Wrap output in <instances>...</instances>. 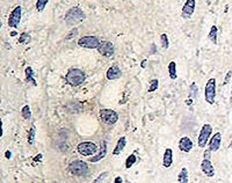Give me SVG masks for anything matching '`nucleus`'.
<instances>
[{"label": "nucleus", "instance_id": "nucleus-34", "mask_svg": "<svg viewBox=\"0 0 232 183\" xmlns=\"http://www.w3.org/2000/svg\"><path fill=\"white\" fill-rule=\"evenodd\" d=\"M210 153H212V152H211L210 150H207V151H205V152H204V154H203L204 159H208V160H210V158H211V157H210Z\"/></svg>", "mask_w": 232, "mask_h": 183}, {"label": "nucleus", "instance_id": "nucleus-3", "mask_svg": "<svg viewBox=\"0 0 232 183\" xmlns=\"http://www.w3.org/2000/svg\"><path fill=\"white\" fill-rule=\"evenodd\" d=\"M101 41L99 40L98 36H93V35H87V36H82L78 40V45L84 49H98Z\"/></svg>", "mask_w": 232, "mask_h": 183}, {"label": "nucleus", "instance_id": "nucleus-40", "mask_svg": "<svg viewBox=\"0 0 232 183\" xmlns=\"http://www.w3.org/2000/svg\"><path fill=\"white\" fill-rule=\"evenodd\" d=\"M178 183H179V182H178Z\"/></svg>", "mask_w": 232, "mask_h": 183}, {"label": "nucleus", "instance_id": "nucleus-32", "mask_svg": "<svg viewBox=\"0 0 232 183\" xmlns=\"http://www.w3.org/2000/svg\"><path fill=\"white\" fill-rule=\"evenodd\" d=\"M108 174H109L108 171H103V173H101V174L99 175V177H98V179L95 180L94 182H92V183H100V182H101V181H102V180H105V179H106L107 176H108Z\"/></svg>", "mask_w": 232, "mask_h": 183}, {"label": "nucleus", "instance_id": "nucleus-25", "mask_svg": "<svg viewBox=\"0 0 232 183\" xmlns=\"http://www.w3.org/2000/svg\"><path fill=\"white\" fill-rule=\"evenodd\" d=\"M159 87V80L158 79H152L150 81V86L147 88V93H153L155 90L158 89Z\"/></svg>", "mask_w": 232, "mask_h": 183}, {"label": "nucleus", "instance_id": "nucleus-27", "mask_svg": "<svg viewBox=\"0 0 232 183\" xmlns=\"http://www.w3.org/2000/svg\"><path fill=\"white\" fill-rule=\"evenodd\" d=\"M21 115H22V117L25 118V119H30V118H32V110H30V107L29 106L23 107L22 110H21Z\"/></svg>", "mask_w": 232, "mask_h": 183}, {"label": "nucleus", "instance_id": "nucleus-1", "mask_svg": "<svg viewBox=\"0 0 232 183\" xmlns=\"http://www.w3.org/2000/svg\"><path fill=\"white\" fill-rule=\"evenodd\" d=\"M86 19V14L85 12L82 11L79 6H74V7H71V8L65 13V17H64V21L67 26H72V27H76L78 23H80Z\"/></svg>", "mask_w": 232, "mask_h": 183}, {"label": "nucleus", "instance_id": "nucleus-37", "mask_svg": "<svg viewBox=\"0 0 232 183\" xmlns=\"http://www.w3.org/2000/svg\"><path fill=\"white\" fill-rule=\"evenodd\" d=\"M191 102H193V100H191V99H189V100H187V106H190V104H191Z\"/></svg>", "mask_w": 232, "mask_h": 183}, {"label": "nucleus", "instance_id": "nucleus-2", "mask_svg": "<svg viewBox=\"0 0 232 183\" xmlns=\"http://www.w3.org/2000/svg\"><path fill=\"white\" fill-rule=\"evenodd\" d=\"M86 80V74L85 72L80 69L77 67H72L67 71V73L65 74V81L67 85L71 87H78L81 84H84Z\"/></svg>", "mask_w": 232, "mask_h": 183}, {"label": "nucleus", "instance_id": "nucleus-7", "mask_svg": "<svg viewBox=\"0 0 232 183\" xmlns=\"http://www.w3.org/2000/svg\"><path fill=\"white\" fill-rule=\"evenodd\" d=\"M100 118L107 125H113L118 121V115L113 109H102L100 110Z\"/></svg>", "mask_w": 232, "mask_h": 183}, {"label": "nucleus", "instance_id": "nucleus-13", "mask_svg": "<svg viewBox=\"0 0 232 183\" xmlns=\"http://www.w3.org/2000/svg\"><path fill=\"white\" fill-rule=\"evenodd\" d=\"M220 142H222V134L220 132H216L209 140V150L211 152L218 151L220 147Z\"/></svg>", "mask_w": 232, "mask_h": 183}, {"label": "nucleus", "instance_id": "nucleus-18", "mask_svg": "<svg viewBox=\"0 0 232 183\" xmlns=\"http://www.w3.org/2000/svg\"><path fill=\"white\" fill-rule=\"evenodd\" d=\"M26 74V82H32L33 86H37L36 79H35V72L30 66H27L25 70Z\"/></svg>", "mask_w": 232, "mask_h": 183}, {"label": "nucleus", "instance_id": "nucleus-12", "mask_svg": "<svg viewBox=\"0 0 232 183\" xmlns=\"http://www.w3.org/2000/svg\"><path fill=\"white\" fill-rule=\"evenodd\" d=\"M201 171H203L204 175L208 177H212L215 175V168L212 166L211 161L208 159H203V161L201 162Z\"/></svg>", "mask_w": 232, "mask_h": 183}, {"label": "nucleus", "instance_id": "nucleus-20", "mask_svg": "<svg viewBox=\"0 0 232 183\" xmlns=\"http://www.w3.org/2000/svg\"><path fill=\"white\" fill-rule=\"evenodd\" d=\"M167 71H168V75L172 80H175L178 78V73H176V63L174 60L170 61V64L167 66Z\"/></svg>", "mask_w": 232, "mask_h": 183}, {"label": "nucleus", "instance_id": "nucleus-5", "mask_svg": "<svg viewBox=\"0 0 232 183\" xmlns=\"http://www.w3.org/2000/svg\"><path fill=\"white\" fill-rule=\"evenodd\" d=\"M77 150L79 154L84 155V157H91V155L96 154L98 147L92 142H81L80 144H78Z\"/></svg>", "mask_w": 232, "mask_h": 183}, {"label": "nucleus", "instance_id": "nucleus-22", "mask_svg": "<svg viewBox=\"0 0 232 183\" xmlns=\"http://www.w3.org/2000/svg\"><path fill=\"white\" fill-rule=\"evenodd\" d=\"M35 136H36V129H35V125H32L30 130L28 132V144L29 145H33L35 142Z\"/></svg>", "mask_w": 232, "mask_h": 183}, {"label": "nucleus", "instance_id": "nucleus-6", "mask_svg": "<svg viewBox=\"0 0 232 183\" xmlns=\"http://www.w3.org/2000/svg\"><path fill=\"white\" fill-rule=\"evenodd\" d=\"M70 171L76 176H82L88 173V165L82 160H74L70 163Z\"/></svg>", "mask_w": 232, "mask_h": 183}, {"label": "nucleus", "instance_id": "nucleus-38", "mask_svg": "<svg viewBox=\"0 0 232 183\" xmlns=\"http://www.w3.org/2000/svg\"><path fill=\"white\" fill-rule=\"evenodd\" d=\"M232 82V81H231ZM231 102H232V87H231Z\"/></svg>", "mask_w": 232, "mask_h": 183}, {"label": "nucleus", "instance_id": "nucleus-8", "mask_svg": "<svg viewBox=\"0 0 232 183\" xmlns=\"http://www.w3.org/2000/svg\"><path fill=\"white\" fill-rule=\"evenodd\" d=\"M212 133V126L210 124H204L202 126V129L200 131L199 134V139H197V144H199V147L201 148H204L205 145L209 142V138Z\"/></svg>", "mask_w": 232, "mask_h": 183}, {"label": "nucleus", "instance_id": "nucleus-33", "mask_svg": "<svg viewBox=\"0 0 232 183\" xmlns=\"http://www.w3.org/2000/svg\"><path fill=\"white\" fill-rule=\"evenodd\" d=\"M230 79H232V71H229L228 73H226V77H225V79H224V82L223 85H228L229 81H230Z\"/></svg>", "mask_w": 232, "mask_h": 183}, {"label": "nucleus", "instance_id": "nucleus-29", "mask_svg": "<svg viewBox=\"0 0 232 183\" xmlns=\"http://www.w3.org/2000/svg\"><path fill=\"white\" fill-rule=\"evenodd\" d=\"M160 43H161V46L164 49H168L170 46V41H168V36H167L166 33H164L160 35Z\"/></svg>", "mask_w": 232, "mask_h": 183}, {"label": "nucleus", "instance_id": "nucleus-31", "mask_svg": "<svg viewBox=\"0 0 232 183\" xmlns=\"http://www.w3.org/2000/svg\"><path fill=\"white\" fill-rule=\"evenodd\" d=\"M78 33H79V30H78L77 27H73V28L71 29L69 31V34L65 36V40L66 41H69V40H72V38H74L76 36H78Z\"/></svg>", "mask_w": 232, "mask_h": 183}, {"label": "nucleus", "instance_id": "nucleus-36", "mask_svg": "<svg viewBox=\"0 0 232 183\" xmlns=\"http://www.w3.org/2000/svg\"><path fill=\"white\" fill-rule=\"evenodd\" d=\"M11 155H12V153H11L9 151H7V152H6V158L9 159V158H11Z\"/></svg>", "mask_w": 232, "mask_h": 183}, {"label": "nucleus", "instance_id": "nucleus-15", "mask_svg": "<svg viewBox=\"0 0 232 183\" xmlns=\"http://www.w3.org/2000/svg\"><path fill=\"white\" fill-rule=\"evenodd\" d=\"M106 155H107V142L103 140V142H101L100 152H99V153H96L94 157H91L90 161H91V162H98V161H100V160H102V159L105 158Z\"/></svg>", "mask_w": 232, "mask_h": 183}, {"label": "nucleus", "instance_id": "nucleus-21", "mask_svg": "<svg viewBox=\"0 0 232 183\" xmlns=\"http://www.w3.org/2000/svg\"><path fill=\"white\" fill-rule=\"evenodd\" d=\"M217 34H218V28L216 26H212L210 31H209V35H208V38L214 43V44H217Z\"/></svg>", "mask_w": 232, "mask_h": 183}, {"label": "nucleus", "instance_id": "nucleus-10", "mask_svg": "<svg viewBox=\"0 0 232 183\" xmlns=\"http://www.w3.org/2000/svg\"><path fill=\"white\" fill-rule=\"evenodd\" d=\"M96 50L103 57H111V56H114L115 53L114 44L109 41H101V43H100V45H99V48Z\"/></svg>", "mask_w": 232, "mask_h": 183}, {"label": "nucleus", "instance_id": "nucleus-24", "mask_svg": "<svg viewBox=\"0 0 232 183\" xmlns=\"http://www.w3.org/2000/svg\"><path fill=\"white\" fill-rule=\"evenodd\" d=\"M179 183H188V171L187 168H182L179 174Z\"/></svg>", "mask_w": 232, "mask_h": 183}, {"label": "nucleus", "instance_id": "nucleus-30", "mask_svg": "<svg viewBox=\"0 0 232 183\" xmlns=\"http://www.w3.org/2000/svg\"><path fill=\"white\" fill-rule=\"evenodd\" d=\"M189 90H190V93H189V98L190 99H194L197 96V92H199V88H197V85H196L195 82H191L190 87H189Z\"/></svg>", "mask_w": 232, "mask_h": 183}, {"label": "nucleus", "instance_id": "nucleus-19", "mask_svg": "<svg viewBox=\"0 0 232 183\" xmlns=\"http://www.w3.org/2000/svg\"><path fill=\"white\" fill-rule=\"evenodd\" d=\"M126 145V137H121V138L118 139L117 144H116V147H115L114 151H113V154L114 155L121 154V152L124 150Z\"/></svg>", "mask_w": 232, "mask_h": 183}, {"label": "nucleus", "instance_id": "nucleus-17", "mask_svg": "<svg viewBox=\"0 0 232 183\" xmlns=\"http://www.w3.org/2000/svg\"><path fill=\"white\" fill-rule=\"evenodd\" d=\"M173 163V152L171 148H166L165 153H164V159H163V165L165 168H170Z\"/></svg>", "mask_w": 232, "mask_h": 183}, {"label": "nucleus", "instance_id": "nucleus-16", "mask_svg": "<svg viewBox=\"0 0 232 183\" xmlns=\"http://www.w3.org/2000/svg\"><path fill=\"white\" fill-rule=\"evenodd\" d=\"M179 148L180 151H182L185 153L190 152V150L193 148V142L189 137H182L179 142Z\"/></svg>", "mask_w": 232, "mask_h": 183}, {"label": "nucleus", "instance_id": "nucleus-4", "mask_svg": "<svg viewBox=\"0 0 232 183\" xmlns=\"http://www.w3.org/2000/svg\"><path fill=\"white\" fill-rule=\"evenodd\" d=\"M204 98L209 104H214L216 99V79L211 78L205 84L204 88Z\"/></svg>", "mask_w": 232, "mask_h": 183}, {"label": "nucleus", "instance_id": "nucleus-28", "mask_svg": "<svg viewBox=\"0 0 232 183\" xmlns=\"http://www.w3.org/2000/svg\"><path fill=\"white\" fill-rule=\"evenodd\" d=\"M137 162V157L135 154H131L130 157H128L126 160V168H130Z\"/></svg>", "mask_w": 232, "mask_h": 183}, {"label": "nucleus", "instance_id": "nucleus-14", "mask_svg": "<svg viewBox=\"0 0 232 183\" xmlns=\"http://www.w3.org/2000/svg\"><path fill=\"white\" fill-rule=\"evenodd\" d=\"M121 75H122L121 69H120L116 64H115V65H111L109 69L107 70L106 77L108 80H117V79L121 78Z\"/></svg>", "mask_w": 232, "mask_h": 183}, {"label": "nucleus", "instance_id": "nucleus-11", "mask_svg": "<svg viewBox=\"0 0 232 183\" xmlns=\"http://www.w3.org/2000/svg\"><path fill=\"white\" fill-rule=\"evenodd\" d=\"M196 7V0H186L183 4L182 11H181V17L183 19H189L194 14Z\"/></svg>", "mask_w": 232, "mask_h": 183}, {"label": "nucleus", "instance_id": "nucleus-39", "mask_svg": "<svg viewBox=\"0 0 232 183\" xmlns=\"http://www.w3.org/2000/svg\"><path fill=\"white\" fill-rule=\"evenodd\" d=\"M230 147H231V148H232V142H231V144H230Z\"/></svg>", "mask_w": 232, "mask_h": 183}, {"label": "nucleus", "instance_id": "nucleus-9", "mask_svg": "<svg viewBox=\"0 0 232 183\" xmlns=\"http://www.w3.org/2000/svg\"><path fill=\"white\" fill-rule=\"evenodd\" d=\"M21 17H22V7L17 6L14 7L8 17V27L9 28H17L21 22Z\"/></svg>", "mask_w": 232, "mask_h": 183}, {"label": "nucleus", "instance_id": "nucleus-35", "mask_svg": "<svg viewBox=\"0 0 232 183\" xmlns=\"http://www.w3.org/2000/svg\"><path fill=\"white\" fill-rule=\"evenodd\" d=\"M115 183H122V179H121L120 176H117V177L115 179Z\"/></svg>", "mask_w": 232, "mask_h": 183}, {"label": "nucleus", "instance_id": "nucleus-26", "mask_svg": "<svg viewBox=\"0 0 232 183\" xmlns=\"http://www.w3.org/2000/svg\"><path fill=\"white\" fill-rule=\"evenodd\" d=\"M48 2H49V0H37L36 1V11L37 12H43L45 8V6L48 5Z\"/></svg>", "mask_w": 232, "mask_h": 183}, {"label": "nucleus", "instance_id": "nucleus-23", "mask_svg": "<svg viewBox=\"0 0 232 183\" xmlns=\"http://www.w3.org/2000/svg\"><path fill=\"white\" fill-rule=\"evenodd\" d=\"M30 41H32V37H30L29 34H27V33L20 34V36H19V43H20V44H28Z\"/></svg>", "mask_w": 232, "mask_h": 183}]
</instances>
